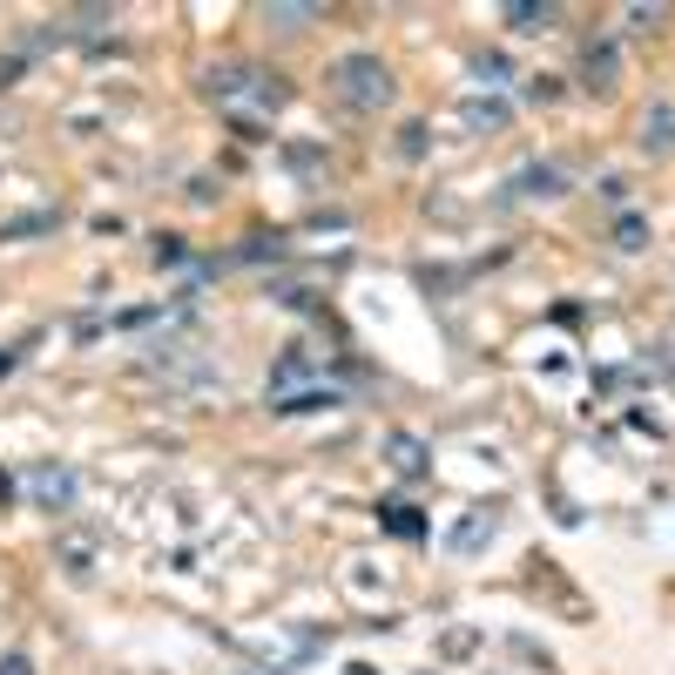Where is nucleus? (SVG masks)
<instances>
[{"mask_svg": "<svg viewBox=\"0 0 675 675\" xmlns=\"http://www.w3.org/2000/svg\"><path fill=\"white\" fill-rule=\"evenodd\" d=\"M331 95L345 109H359V115H379V109H392L399 81H392V68L379 54H338L331 61Z\"/></svg>", "mask_w": 675, "mask_h": 675, "instance_id": "f257e3e1", "label": "nucleus"}, {"mask_svg": "<svg viewBox=\"0 0 675 675\" xmlns=\"http://www.w3.org/2000/svg\"><path fill=\"white\" fill-rule=\"evenodd\" d=\"M21 486H28V500L41 506V514H68L74 493H81V480H74L61 460H34V466L21 473Z\"/></svg>", "mask_w": 675, "mask_h": 675, "instance_id": "f03ea898", "label": "nucleus"}, {"mask_svg": "<svg viewBox=\"0 0 675 675\" xmlns=\"http://www.w3.org/2000/svg\"><path fill=\"white\" fill-rule=\"evenodd\" d=\"M493 534H500V514H493V506H473L466 521H453V527H446V554H480Z\"/></svg>", "mask_w": 675, "mask_h": 675, "instance_id": "7ed1b4c3", "label": "nucleus"}, {"mask_svg": "<svg viewBox=\"0 0 675 675\" xmlns=\"http://www.w3.org/2000/svg\"><path fill=\"white\" fill-rule=\"evenodd\" d=\"M615 68H622L615 41L608 34H587V48H581V89H615Z\"/></svg>", "mask_w": 675, "mask_h": 675, "instance_id": "20e7f679", "label": "nucleus"}, {"mask_svg": "<svg viewBox=\"0 0 675 675\" xmlns=\"http://www.w3.org/2000/svg\"><path fill=\"white\" fill-rule=\"evenodd\" d=\"M460 122L473 135H500L506 122H514V102H506V95H473V102H460Z\"/></svg>", "mask_w": 675, "mask_h": 675, "instance_id": "39448f33", "label": "nucleus"}, {"mask_svg": "<svg viewBox=\"0 0 675 675\" xmlns=\"http://www.w3.org/2000/svg\"><path fill=\"white\" fill-rule=\"evenodd\" d=\"M561 21V8H547V0H506L500 8V28H514V34H547Z\"/></svg>", "mask_w": 675, "mask_h": 675, "instance_id": "423d86ee", "label": "nucleus"}, {"mask_svg": "<svg viewBox=\"0 0 675 675\" xmlns=\"http://www.w3.org/2000/svg\"><path fill=\"white\" fill-rule=\"evenodd\" d=\"M506 190H514V197H561V190H567V169H561V162H534V169H521Z\"/></svg>", "mask_w": 675, "mask_h": 675, "instance_id": "0eeeda50", "label": "nucleus"}, {"mask_svg": "<svg viewBox=\"0 0 675 675\" xmlns=\"http://www.w3.org/2000/svg\"><path fill=\"white\" fill-rule=\"evenodd\" d=\"M324 8H311V0H291V8H284V0H271V8H258V21L271 28V34H298V28H311Z\"/></svg>", "mask_w": 675, "mask_h": 675, "instance_id": "6e6552de", "label": "nucleus"}, {"mask_svg": "<svg viewBox=\"0 0 675 675\" xmlns=\"http://www.w3.org/2000/svg\"><path fill=\"white\" fill-rule=\"evenodd\" d=\"M635 142H642V155H668V149H675V109H668V102H662V109H648Z\"/></svg>", "mask_w": 675, "mask_h": 675, "instance_id": "1a4fd4ad", "label": "nucleus"}, {"mask_svg": "<svg viewBox=\"0 0 675 675\" xmlns=\"http://www.w3.org/2000/svg\"><path fill=\"white\" fill-rule=\"evenodd\" d=\"M385 460H392L405 480H426V446H419L412 433H385Z\"/></svg>", "mask_w": 675, "mask_h": 675, "instance_id": "9d476101", "label": "nucleus"}, {"mask_svg": "<svg viewBox=\"0 0 675 675\" xmlns=\"http://www.w3.org/2000/svg\"><path fill=\"white\" fill-rule=\"evenodd\" d=\"M379 527L399 534V541H426V521H419V506H405V500H385L379 506Z\"/></svg>", "mask_w": 675, "mask_h": 675, "instance_id": "9b49d317", "label": "nucleus"}, {"mask_svg": "<svg viewBox=\"0 0 675 675\" xmlns=\"http://www.w3.org/2000/svg\"><path fill=\"white\" fill-rule=\"evenodd\" d=\"M466 74H473V81H486V89H506V81H514V61H506L500 48H473Z\"/></svg>", "mask_w": 675, "mask_h": 675, "instance_id": "f8f14e48", "label": "nucleus"}, {"mask_svg": "<svg viewBox=\"0 0 675 675\" xmlns=\"http://www.w3.org/2000/svg\"><path fill=\"white\" fill-rule=\"evenodd\" d=\"M271 405L298 419V412H324V405H345V399H338V392H318V385H304V392H291V399H271Z\"/></svg>", "mask_w": 675, "mask_h": 675, "instance_id": "ddd939ff", "label": "nucleus"}, {"mask_svg": "<svg viewBox=\"0 0 675 675\" xmlns=\"http://www.w3.org/2000/svg\"><path fill=\"white\" fill-rule=\"evenodd\" d=\"M426 149H433V129L426 122H405L399 129V162H426Z\"/></svg>", "mask_w": 675, "mask_h": 675, "instance_id": "4468645a", "label": "nucleus"}, {"mask_svg": "<svg viewBox=\"0 0 675 675\" xmlns=\"http://www.w3.org/2000/svg\"><path fill=\"white\" fill-rule=\"evenodd\" d=\"M615 243H622V250H648V223H642V216H622V223H615Z\"/></svg>", "mask_w": 675, "mask_h": 675, "instance_id": "2eb2a0df", "label": "nucleus"}, {"mask_svg": "<svg viewBox=\"0 0 675 675\" xmlns=\"http://www.w3.org/2000/svg\"><path fill=\"white\" fill-rule=\"evenodd\" d=\"M628 21H635L642 34H655V28H668V8H648V0H635V8H628Z\"/></svg>", "mask_w": 675, "mask_h": 675, "instance_id": "dca6fc26", "label": "nucleus"}, {"mask_svg": "<svg viewBox=\"0 0 675 675\" xmlns=\"http://www.w3.org/2000/svg\"><path fill=\"white\" fill-rule=\"evenodd\" d=\"M54 223H61L54 210H41V216H21V223H8V243H14V236H41V230H54Z\"/></svg>", "mask_w": 675, "mask_h": 675, "instance_id": "f3484780", "label": "nucleus"}, {"mask_svg": "<svg viewBox=\"0 0 675 675\" xmlns=\"http://www.w3.org/2000/svg\"><path fill=\"white\" fill-rule=\"evenodd\" d=\"M0 675H34V662L21 648H8V655H0Z\"/></svg>", "mask_w": 675, "mask_h": 675, "instance_id": "a211bd4d", "label": "nucleus"}, {"mask_svg": "<svg viewBox=\"0 0 675 675\" xmlns=\"http://www.w3.org/2000/svg\"><path fill=\"white\" fill-rule=\"evenodd\" d=\"M21 68H28L21 54H0V89H14V81H21Z\"/></svg>", "mask_w": 675, "mask_h": 675, "instance_id": "6ab92c4d", "label": "nucleus"}, {"mask_svg": "<svg viewBox=\"0 0 675 675\" xmlns=\"http://www.w3.org/2000/svg\"><path fill=\"white\" fill-rule=\"evenodd\" d=\"M345 675H379V668H365V662H359V668H345Z\"/></svg>", "mask_w": 675, "mask_h": 675, "instance_id": "aec40b11", "label": "nucleus"}]
</instances>
